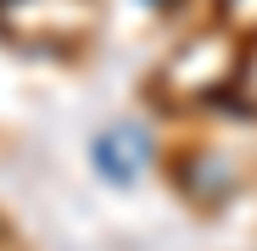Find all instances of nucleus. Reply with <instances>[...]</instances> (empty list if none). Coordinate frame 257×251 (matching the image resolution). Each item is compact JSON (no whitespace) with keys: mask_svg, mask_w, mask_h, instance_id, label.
<instances>
[{"mask_svg":"<svg viewBox=\"0 0 257 251\" xmlns=\"http://www.w3.org/2000/svg\"><path fill=\"white\" fill-rule=\"evenodd\" d=\"M140 167H146V134L135 129V123H117V129L95 134V173L117 190H128L140 179Z\"/></svg>","mask_w":257,"mask_h":251,"instance_id":"1","label":"nucleus"}]
</instances>
